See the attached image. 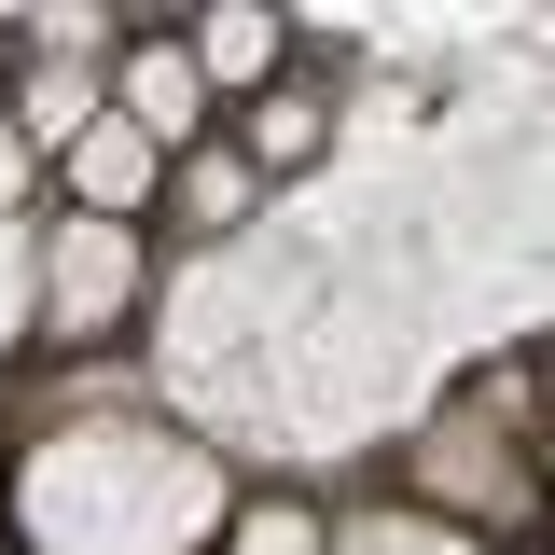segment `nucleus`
<instances>
[{
	"label": "nucleus",
	"instance_id": "nucleus-2",
	"mask_svg": "<svg viewBox=\"0 0 555 555\" xmlns=\"http://www.w3.org/2000/svg\"><path fill=\"white\" fill-rule=\"evenodd\" d=\"M139 181H153V167H139V139H126V126L83 139V195H139Z\"/></svg>",
	"mask_w": 555,
	"mask_h": 555
},
{
	"label": "nucleus",
	"instance_id": "nucleus-1",
	"mask_svg": "<svg viewBox=\"0 0 555 555\" xmlns=\"http://www.w3.org/2000/svg\"><path fill=\"white\" fill-rule=\"evenodd\" d=\"M126 306V250L112 236H69V320H112Z\"/></svg>",
	"mask_w": 555,
	"mask_h": 555
}]
</instances>
